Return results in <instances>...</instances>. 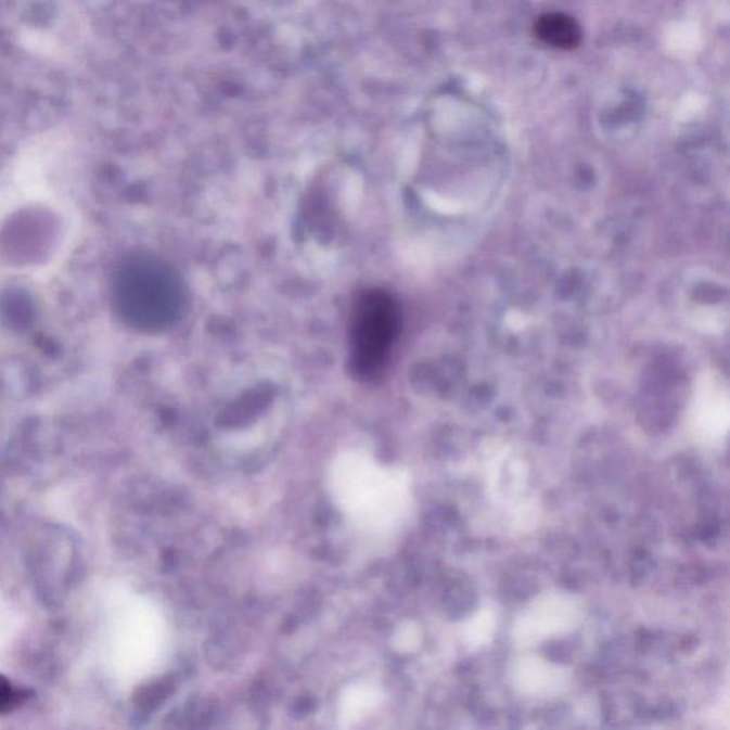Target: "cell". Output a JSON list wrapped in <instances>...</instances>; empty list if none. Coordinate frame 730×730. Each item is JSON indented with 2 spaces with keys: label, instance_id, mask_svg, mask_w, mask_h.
Instances as JSON below:
<instances>
[{
  "label": "cell",
  "instance_id": "4",
  "mask_svg": "<svg viewBox=\"0 0 730 730\" xmlns=\"http://www.w3.org/2000/svg\"><path fill=\"white\" fill-rule=\"evenodd\" d=\"M29 693L20 684L0 675V715L11 714L17 707L26 704Z\"/></svg>",
  "mask_w": 730,
  "mask_h": 730
},
{
  "label": "cell",
  "instance_id": "3",
  "mask_svg": "<svg viewBox=\"0 0 730 730\" xmlns=\"http://www.w3.org/2000/svg\"><path fill=\"white\" fill-rule=\"evenodd\" d=\"M535 35L548 47L561 51H574L582 43V27L579 22L566 13H546L535 21Z\"/></svg>",
  "mask_w": 730,
  "mask_h": 730
},
{
  "label": "cell",
  "instance_id": "1",
  "mask_svg": "<svg viewBox=\"0 0 730 730\" xmlns=\"http://www.w3.org/2000/svg\"><path fill=\"white\" fill-rule=\"evenodd\" d=\"M113 306L129 328L157 333L171 328L183 312L185 293L176 271L151 256H131L117 267Z\"/></svg>",
  "mask_w": 730,
  "mask_h": 730
},
{
  "label": "cell",
  "instance_id": "2",
  "mask_svg": "<svg viewBox=\"0 0 730 730\" xmlns=\"http://www.w3.org/2000/svg\"><path fill=\"white\" fill-rule=\"evenodd\" d=\"M400 308L383 290L362 293L354 306L350 369L358 380H377L400 333Z\"/></svg>",
  "mask_w": 730,
  "mask_h": 730
},
{
  "label": "cell",
  "instance_id": "5",
  "mask_svg": "<svg viewBox=\"0 0 730 730\" xmlns=\"http://www.w3.org/2000/svg\"><path fill=\"white\" fill-rule=\"evenodd\" d=\"M174 689V683L169 680H163L162 683L153 684L151 688L143 689L142 695L139 696L140 706L154 707L161 704Z\"/></svg>",
  "mask_w": 730,
  "mask_h": 730
}]
</instances>
